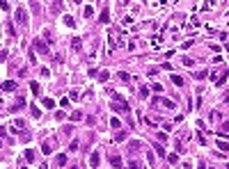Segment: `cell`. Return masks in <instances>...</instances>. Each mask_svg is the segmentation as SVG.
<instances>
[{
  "instance_id": "obj_36",
  "label": "cell",
  "mask_w": 229,
  "mask_h": 169,
  "mask_svg": "<svg viewBox=\"0 0 229 169\" xmlns=\"http://www.w3.org/2000/svg\"><path fill=\"white\" fill-rule=\"evenodd\" d=\"M85 124H87V126H94V124H96V119H94V117H87V119H85Z\"/></svg>"
},
{
  "instance_id": "obj_29",
  "label": "cell",
  "mask_w": 229,
  "mask_h": 169,
  "mask_svg": "<svg viewBox=\"0 0 229 169\" xmlns=\"http://www.w3.org/2000/svg\"><path fill=\"white\" fill-rule=\"evenodd\" d=\"M64 25H69V28H73V16H64Z\"/></svg>"
},
{
  "instance_id": "obj_40",
  "label": "cell",
  "mask_w": 229,
  "mask_h": 169,
  "mask_svg": "<svg viewBox=\"0 0 229 169\" xmlns=\"http://www.w3.org/2000/svg\"><path fill=\"white\" fill-rule=\"evenodd\" d=\"M76 149H78V139H73V142H71V146H69V151H76Z\"/></svg>"
},
{
  "instance_id": "obj_8",
  "label": "cell",
  "mask_w": 229,
  "mask_h": 169,
  "mask_svg": "<svg viewBox=\"0 0 229 169\" xmlns=\"http://www.w3.org/2000/svg\"><path fill=\"white\" fill-rule=\"evenodd\" d=\"M227 78H229V71H222V73L218 75V80H215V85H218V87H220V85H225V80H227Z\"/></svg>"
},
{
  "instance_id": "obj_33",
  "label": "cell",
  "mask_w": 229,
  "mask_h": 169,
  "mask_svg": "<svg viewBox=\"0 0 229 169\" xmlns=\"http://www.w3.org/2000/svg\"><path fill=\"white\" fill-rule=\"evenodd\" d=\"M7 32H9V37H14V34H16V30H14V25H12V23H7Z\"/></svg>"
},
{
  "instance_id": "obj_11",
  "label": "cell",
  "mask_w": 229,
  "mask_h": 169,
  "mask_svg": "<svg viewBox=\"0 0 229 169\" xmlns=\"http://www.w3.org/2000/svg\"><path fill=\"white\" fill-rule=\"evenodd\" d=\"M170 80H172V82H174L176 87H183V82H186V80H183L181 75H174V73H172V78H170Z\"/></svg>"
},
{
  "instance_id": "obj_26",
  "label": "cell",
  "mask_w": 229,
  "mask_h": 169,
  "mask_svg": "<svg viewBox=\"0 0 229 169\" xmlns=\"http://www.w3.org/2000/svg\"><path fill=\"white\" fill-rule=\"evenodd\" d=\"M167 160H170L172 165H176V162H179V155H176V153H170V155H167Z\"/></svg>"
},
{
  "instance_id": "obj_18",
  "label": "cell",
  "mask_w": 229,
  "mask_h": 169,
  "mask_svg": "<svg viewBox=\"0 0 229 169\" xmlns=\"http://www.w3.org/2000/svg\"><path fill=\"white\" fill-rule=\"evenodd\" d=\"M69 119H71V121H83V112H78V110H76V112L69 117Z\"/></svg>"
},
{
  "instance_id": "obj_21",
  "label": "cell",
  "mask_w": 229,
  "mask_h": 169,
  "mask_svg": "<svg viewBox=\"0 0 229 169\" xmlns=\"http://www.w3.org/2000/svg\"><path fill=\"white\" fill-rule=\"evenodd\" d=\"M206 75H208V71H197V73H195V80H204Z\"/></svg>"
},
{
  "instance_id": "obj_31",
  "label": "cell",
  "mask_w": 229,
  "mask_h": 169,
  "mask_svg": "<svg viewBox=\"0 0 229 169\" xmlns=\"http://www.w3.org/2000/svg\"><path fill=\"white\" fill-rule=\"evenodd\" d=\"M110 126H112V128H119V119L112 117V119H110Z\"/></svg>"
},
{
  "instance_id": "obj_41",
  "label": "cell",
  "mask_w": 229,
  "mask_h": 169,
  "mask_svg": "<svg viewBox=\"0 0 229 169\" xmlns=\"http://www.w3.org/2000/svg\"><path fill=\"white\" fill-rule=\"evenodd\" d=\"M156 155H165V149H163V146H156Z\"/></svg>"
},
{
  "instance_id": "obj_27",
  "label": "cell",
  "mask_w": 229,
  "mask_h": 169,
  "mask_svg": "<svg viewBox=\"0 0 229 169\" xmlns=\"http://www.w3.org/2000/svg\"><path fill=\"white\" fill-rule=\"evenodd\" d=\"M181 64H183V67H193V64H195V62H193V60H190V57H183V60H181Z\"/></svg>"
},
{
  "instance_id": "obj_23",
  "label": "cell",
  "mask_w": 229,
  "mask_h": 169,
  "mask_svg": "<svg viewBox=\"0 0 229 169\" xmlns=\"http://www.w3.org/2000/svg\"><path fill=\"white\" fill-rule=\"evenodd\" d=\"M124 139H126V133H124V130H119V133L115 135V142H124Z\"/></svg>"
},
{
  "instance_id": "obj_1",
  "label": "cell",
  "mask_w": 229,
  "mask_h": 169,
  "mask_svg": "<svg viewBox=\"0 0 229 169\" xmlns=\"http://www.w3.org/2000/svg\"><path fill=\"white\" fill-rule=\"evenodd\" d=\"M32 48L37 50V53H44V55H48V53H51V48H48V43H44L41 39H34V41H32Z\"/></svg>"
},
{
  "instance_id": "obj_39",
  "label": "cell",
  "mask_w": 229,
  "mask_h": 169,
  "mask_svg": "<svg viewBox=\"0 0 229 169\" xmlns=\"http://www.w3.org/2000/svg\"><path fill=\"white\" fill-rule=\"evenodd\" d=\"M69 98H73V101H80V98H78V92H76V89H73V92L69 94Z\"/></svg>"
},
{
  "instance_id": "obj_2",
  "label": "cell",
  "mask_w": 229,
  "mask_h": 169,
  "mask_svg": "<svg viewBox=\"0 0 229 169\" xmlns=\"http://www.w3.org/2000/svg\"><path fill=\"white\" fill-rule=\"evenodd\" d=\"M16 21L21 25H28V12H25V7H16Z\"/></svg>"
},
{
  "instance_id": "obj_14",
  "label": "cell",
  "mask_w": 229,
  "mask_h": 169,
  "mask_svg": "<svg viewBox=\"0 0 229 169\" xmlns=\"http://www.w3.org/2000/svg\"><path fill=\"white\" fill-rule=\"evenodd\" d=\"M218 151H229V142H225V139H218Z\"/></svg>"
},
{
  "instance_id": "obj_5",
  "label": "cell",
  "mask_w": 229,
  "mask_h": 169,
  "mask_svg": "<svg viewBox=\"0 0 229 169\" xmlns=\"http://www.w3.org/2000/svg\"><path fill=\"white\" fill-rule=\"evenodd\" d=\"M2 89H5V92H14V89H16V82H14V80H5V82H2Z\"/></svg>"
},
{
  "instance_id": "obj_30",
  "label": "cell",
  "mask_w": 229,
  "mask_h": 169,
  "mask_svg": "<svg viewBox=\"0 0 229 169\" xmlns=\"http://www.w3.org/2000/svg\"><path fill=\"white\" fill-rule=\"evenodd\" d=\"M140 96L147 98V96H149V89H147V87H140Z\"/></svg>"
},
{
  "instance_id": "obj_34",
  "label": "cell",
  "mask_w": 229,
  "mask_h": 169,
  "mask_svg": "<svg viewBox=\"0 0 229 169\" xmlns=\"http://www.w3.org/2000/svg\"><path fill=\"white\" fill-rule=\"evenodd\" d=\"M92 14H94V9H92V7H90V5H87V7H85V16H87V18H90V16H92Z\"/></svg>"
},
{
  "instance_id": "obj_45",
  "label": "cell",
  "mask_w": 229,
  "mask_h": 169,
  "mask_svg": "<svg viewBox=\"0 0 229 169\" xmlns=\"http://www.w3.org/2000/svg\"><path fill=\"white\" fill-rule=\"evenodd\" d=\"M23 169H28V167H23Z\"/></svg>"
},
{
  "instance_id": "obj_28",
  "label": "cell",
  "mask_w": 229,
  "mask_h": 169,
  "mask_svg": "<svg viewBox=\"0 0 229 169\" xmlns=\"http://www.w3.org/2000/svg\"><path fill=\"white\" fill-rule=\"evenodd\" d=\"M129 169H142V167H140L137 160H131V162H129Z\"/></svg>"
},
{
  "instance_id": "obj_24",
  "label": "cell",
  "mask_w": 229,
  "mask_h": 169,
  "mask_svg": "<svg viewBox=\"0 0 229 169\" xmlns=\"http://www.w3.org/2000/svg\"><path fill=\"white\" fill-rule=\"evenodd\" d=\"M60 9H62V2H53V5H51V12H55V14H57Z\"/></svg>"
},
{
  "instance_id": "obj_32",
  "label": "cell",
  "mask_w": 229,
  "mask_h": 169,
  "mask_svg": "<svg viewBox=\"0 0 229 169\" xmlns=\"http://www.w3.org/2000/svg\"><path fill=\"white\" fill-rule=\"evenodd\" d=\"M156 137H158V142H167V133H156Z\"/></svg>"
},
{
  "instance_id": "obj_10",
  "label": "cell",
  "mask_w": 229,
  "mask_h": 169,
  "mask_svg": "<svg viewBox=\"0 0 229 169\" xmlns=\"http://www.w3.org/2000/svg\"><path fill=\"white\" fill-rule=\"evenodd\" d=\"M108 21H110V9L103 7V12H101V23H108Z\"/></svg>"
},
{
  "instance_id": "obj_19",
  "label": "cell",
  "mask_w": 229,
  "mask_h": 169,
  "mask_svg": "<svg viewBox=\"0 0 229 169\" xmlns=\"http://www.w3.org/2000/svg\"><path fill=\"white\" fill-rule=\"evenodd\" d=\"M57 165H60V167L66 165V153H60V155H57Z\"/></svg>"
},
{
  "instance_id": "obj_6",
  "label": "cell",
  "mask_w": 229,
  "mask_h": 169,
  "mask_svg": "<svg viewBox=\"0 0 229 169\" xmlns=\"http://www.w3.org/2000/svg\"><path fill=\"white\" fill-rule=\"evenodd\" d=\"M98 162H101V158H98V153H96V151H94V153L90 155V165H92V167L96 169V167H98Z\"/></svg>"
},
{
  "instance_id": "obj_38",
  "label": "cell",
  "mask_w": 229,
  "mask_h": 169,
  "mask_svg": "<svg viewBox=\"0 0 229 169\" xmlns=\"http://www.w3.org/2000/svg\"><path fill=\"white\" fill-rule=\"evenodd\" d=\"M60 107H69V98H60Z\"/></svg>"
},
{
  "instance_id": "obj_16",
  "label": "cell",
  "mask_w": 229,
  "mask_h": 169,
  "mask_svg": "<svg viewBox=\"0 0 229 169\" xmlns=\"http://www.w3.org/2000/svg\"><path fill=\"white\" fill-rule=\"evenodd\" d=\"M30 89H32V94L37 96L39 92H41V87H39V82H34V80H30Z\"/></svg>"
},
{
  "instance_id": "obj_15",
  "label": "cell",
  "mask_w": 229,
  "mask_h": 169,
  "mask_svg": "<svg viewBox=\"0 0 229 169\" xmlns=\"http://www.w3.org/2000/svg\"><path fill=\"white\" fill-rule=\"evenodd\" d=\"M30 114H32L34 119H39V117H41V110H39L37 105H30Z\"/></svg>"
},
{
  "instance_id": "obj_13",
  "label": "cell",
  "mask_w": 229,
  "mask_h": 169,
  "mask_svg": "<svg viewBox=\"0 0 229 169\" xmlns=\"http://www.w3.org/2000/svg\"><path fill=\"white\" fill-rule=\"evenodd\" d=\"M23 155H25V160H28V162H32V160H34V151H32V149H25V151H23Z\"/></svg>"
},
{
  "instance_id": "obj_12",
  "label": "cell",
  "mask_w": 229,
  "mask_h": 169,
  "mask_svg": "<svg viewBox=\"0 0 229 169\" xmlns=\"http://www.w3.org/2000/svg\"><path fill=\"white\" fill-rule=\"evenodd\" d=\"M110 165H112V167H122V158H119V155H110Z\"/></svg>"
},
{
  "instance_id": "obj_43",
  "label": "cell",
  "mask_w": 229,
  "mask_h": 169,
  "mask_svg": "<svg viewBox=\"0 0 229 169\" xmlns=\"http://www.w3.org/2000/svg\"><path fill=\"white\" fill-rule=\"evenodd\" d=\"M222 101H225V103H229V94H227V96H225V98H222Z\"/></svg>"
},
{
  "instance_id": "obj_37",
  "label": "cell",
  "mask_w": 229,
  "mask_h": 169,
  "mask_svg": "<svg viewBox=\"0 0 229 169\" xmlns=\"http://www.w3.org/2000/svg\"><path fill=\"white\" fill-rule=\"evenodd\" d=\"M197 142H199V144H206V137L202 135V133H197Z\"/></svg>"
},
{
  "instance_id": "obj_3",
  "label": "cell",
  "mask_w": 229,
  "mask_h": 169,
  "mask_svg": "<svg viewBox=\"0 0 229 169\" xmlns=\"http://www.w3.org/2000/svg\"><path fill=\"white\" fill-rule=\"evenodd\" d=\"M112 110H117V112H129V110H131V105L119 98V101H112Z\"/></svg>"
},
{
  "instance_id": "obj_20",
  "label": "cell",
  "mask_w": 229,
  "mask_h": 169,
  "mask_svg": "<svg viewBox=\"0 0 229 169\" xmlns=\"http://www.w3.org/2000/svg\"><path fill=\"white\" fill-rule=\"evenodd\" d=\"M41 151H44V153H46V155H48V153H51V151H53V146H51V144H48V142H44V144H41Z\"/></svg>"
},
{
  "instance_id": "obj_9",
  "label": "cell",
  "mask_w": 229,
  "mask_h": 169,
  "mask_svg": "<svg viewBox=\"0 0 229 169\" xmlns=\"http://www.w3.org/2000/svg\"><path fill=\"white\" fill-rule=\"evenodd\" d=\"M41 105H44L46 110H53V107H55V101H53V98H41Z\"/></svg>"
},
{
  "instance_id": "obj_7",
  "label": "cell",
  "mask_w": 229,
  "mask_h": 169,
  "mask_svg": "<svg viewBox=\"0 0 229 169\" xmlns=\"http://www.w3.org/2000/svg\"><path fill=\"white\" fill-rule=\"evenodd\" d=\"M161 103H163L167 110H176V101H170V98H161Z\"/></svg>"
},
{
  "instance_id": "obj_4",
  "label": "cell",
  "mask_w": 229,
  "mask_h": 169,
  "mask_svg": "<svg viewBox=\"0 0 229 169\" xmlns=\"http://www.w3.org/2000/svg\"><path fill=\"white\" fill-rule=\"evenodd\" d=\"M21 107H25V98H23V96H21L18 101H16V103H14V105H12V107H9V112H18Z\"/></svg>"
},
{
  "instance_id": "obj_22",
  "label": "cell",
  "mask_w": 229,
  "mask_h": 169,
  "mask_svg": "<svg viewBox=\"0 0 229 169\" xmlns=\"http://www.w3.org/2000/svg\"><path fill=\"white\" fill-rule=\"evenodd\" d=\"M140 146H142L140 142H129V151H137Z\"/></svg>"
},
{
  "instance_id": "obj_25",
  "label": "cell",
  "mask_w": 229,
  "mask_h": 169,
  "mask_svg": "<svg viewBox=\"0 0 229 169\" xmlns=\"http://www.w3.org/2000/svg\"><path fill=\"white\" fill-rule=\"evenodd\" d=\"M23 126H25V119H21V117H18V119L14 121V128H23Z\"/></svg>"
},
{
  "instance_id": "obj_44",
  "label": "cell",
  "mask_w": 229,
  "mask_h": 169,
  "mask_svg": "<svg viewBox=\"0 0 229 169\" xmlns=\"http://www.w3.org/2000/svg\"><path fill=\"white\" fill-rule=\"evenodd\" d=\"M71 169H78V167H71Z\"/></svg>"
},
{
  "instance_id": "obj_17",
  "label": "cell",
  "mask_w": 229,
  "mask_h": 169,
  "mask_svg": "<svg viewBox=\"0 0 229 169\" xmlns=\"http://www.w3.org/2000/svg\"><path fill=\"white\" fill-rule=\"evenodd\" d=\"M117 78H119L122 82H129V80H131V75H129L126 71H119V75H117Z\"/></svg>"
},
{
  "instance_id": "obj_42",
  "label": "cell",
  "mask_w": 229,
  "mask_h": 169,
  "mask_svg": "<svg viewBox=\"0 0 229 169\" xmlns=\"http://www.w3.org/2000/svg\"><path fill=\"white\" fill-rule=\"evenodd\" d=\"M222 130H229V119H227V121H222Z\"/></svg>"
},
{
  "instance_id": "obj_35",
  "label": "cell",
  "mask_w": 229,
  "mask_h": 169,
  "mask_svg": "<svg viewBox=\"0 0 229 169\" xmlns=\"http://www.w3.org/2000/svg\"><path fill=\"white\" fill-rule=\"evenodd\" d=\"M71 43H73V48H76V50H80V39H78V37H76Z\"/></svg>"
}]
</instances>
